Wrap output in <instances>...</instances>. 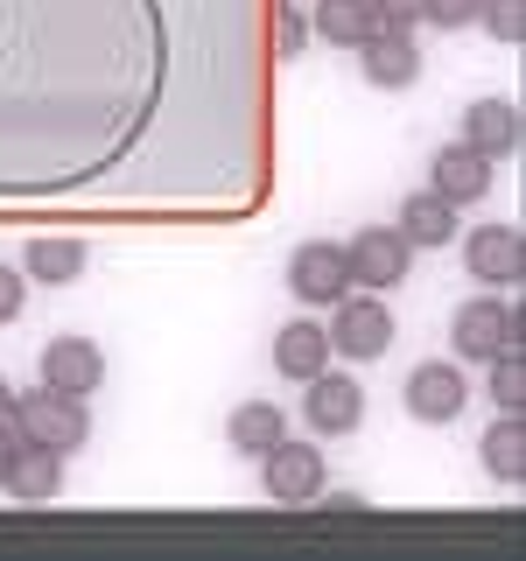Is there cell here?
<instances>
[{
    "mask_svg": "<svg viewBox=\"0 0 526 561\" xmlns=\"http://www.w3.org/2000/svg\"><path fill=\"white\" fill-rule=\"evenodd\" d=\"M358 64H365V84H373V92H408L421 78L414 28H373V43L358 49Z\"/></svg>",
    "mask_w": 526,
    "mask_h": 561,
    "instance_id": "7c38bea8",
    "label": "cell"
},
{
    "mask_svg": "<svg viewBox=\"0 0 526 561\" xmlns=\"http://www.w3.org/2000/svg\"><path fill=\"white\" fill-rule=\"evenodd\" d=\"M456 245H464V267L478 288H519V274H526V239H519V225H478V232H456Z\"/></svg>",
    "mask_w": 526,
    "mask_h": 561,
    "instance_id": "52a82bcc",
    "label": "cell"
},
{
    "mask_svg": "<svg viewBox=\"0 0 526 561\" xmlns=\"http://www.w3.org/2000/svg\"><path fill=\"white\" fill-rule=\"evenodd\" d=\"M260 484H267V499L274 505H316L323 499V484H330V470H323V449L316 443H281L260 456Z\"/></svg>",
    "mask_w": 526,
    "mask_h": 561,
    "instance_id": "5b68a950",
    "label": "cell"
},
{
    "mask_svg": "<svg viewBox=\"0 0 526 561\" xmlns=\"http://www.w3.org/2000/svg\"><path fill=\"white\" fill-rule=\"evenodd\" d=\"M22 443H43V449H84L92 443V408H84L78 393H57V386H43V393H14V421H8Z\"/></svg>",
    "mask_w": 526,
    "mask_h": 561,
    "instance_id": "7a4b0ae2",
    "label": "cell"
},
{
    "mask_svg": "<svg viewBox=\"0 0 526 561\" xmlns=\"http://www.w3.org/2000/svg\"><path fill=\"white\" fill-rule=\"evenodd\" d=\"M288 295H295L302 309H330V302H344V295H351L344 245H330V239L295 245V253H288Z\"/></svg>",
    "mask_w": 526,
    "mask_h": 561,
    "instance_id": "ba28073f",
    "label": "cell"
},
{
    "mask_svg": "<svg viewBox=\"0 0 526 561\" xmlns=\"http://www.w3.org/2000/svg\"><path fill=\"white\" fill-rule=\"evenodd\" d=\"M478 456H484V478L491 484H526V421L519 414H499L484 428Z\"/></svg>",
    "mask_w": 526,
    "mask_h": 561,
    "instance_id": "d6986e66",
    "label": "cell"
},
{
    "mask_svg": "<svg viewBox=\"0 0 526 561\" xmlns=\"http://www.w3.org/2000/svg\"><path fill=\"white\" fill-rule=\"evenodd\" d=\"M281 435H288V414H281L274 400H239V408L225 414V443H232L245 463H260V456H267Z\"/></svg>",
    "mask_w": 526,
    "mask_h": 561,
    "instance_id": "e0dca14e",
    "label": "cell"
},
{
    "mask_svg": "<svg viewBox=\"0 0 526 561\" xmlns=\"http://www.w3.org/2000/svg\"><path fill=\"white\" fill-rule=\"evenodd\" d=\"M393 232L414 245V253H443V245H456V232H464V218H456L449 197H435V190H414L408 204H400Z\"/></svg>",
    "mask_w": 526,
    "mask_h": 561,
    "instance_id": "4fadbf2b",
    "label": "cell"
},
{
    "mask_svg": "<svg viewBox=\"0 0 526 561\" xmlns=\"http://www.w3.org/2000/svg\"><path fill=\"white\" fill-rule=\"evenodd\" d=\"M484 393H491V408H499V414H519L526 408V365H519V351H499V358L484 365Z\"/></svg>",
    "mask_w": 526,
    "mask_h": 561,
    "instance_id": "44dd1931",
    "label": "cell"
},
{
    "mask_svg": "<svg viewBox=\"0 0 526 561\" xmlns=\"http://www.w3.org/2000/svg\"><path fill=\"white\" fill-rule=\"evenodd\" d=\"M323 330H330V358H351V365H373L393 351V309L373 288H351L344 302H330Z\"/></svg>",
    "mask_w": 526,
    "mask_h": 561,
    "instance_id": "3957f363",
    "label": "cell"
},
{
    "mask_svg": "<svg viewBox=\"0 0 526 561\" xmlns=\"http://www.w3.org/2000/svg\"><path fill=\"white\" fill-rule=\"evenodd\" d=\"M478 22L499 35V43H519L526 35V0H478Z\"/></svg>",
    "mask_w": 526,
    "mask_h": 561,
    "instance_id": "603a6c76",
    "label": "cell"
},
{
    "mask_svg": "<svg viewBox=\"0 0 526 561\" xmlns=\"http://www.w3.org/2000/svg\"><path fill=\"white\" fill-rule=\"evenodd\" d=\"M373 28H379L373 0H316V14H309V35H323V43H338V49H365Z\"/></svg>",
    "mask_w": 526,
    "mask_h": 561,
    "instance_id": "ac0fdd59",
    "label": "cell"
},
{
    "mask_svg": "<svg viewBox=\"0 0 526 561\" xmlns=\"http://www.w3.org/2000/svg\"><path fill=\"white\" fill-rule=\"evenodd\" d=\"M8 421H14V386L0 379V428H8Z\"/></svg>",
    "mask_w": 526,
    "mask_h": 561,
    "instance_id": "83f0119b",
    "label": "cell"
},
{
    "mask_svg": "<svg viewBox=\"0 0 526 561\" xmlns=\"http://www.w3.org/2000/svg\"><path fill=\"white\" fill-rule=\"evenodd\" d=\"M323 365H330V330L316 323V316H295V323L274 330V373H281V379L302 386V379L323 373Z\"/></svg>",
    "mask_w": 526,
    "mask_h": 561,
    "instance_id": "5bb4252c",
    "label": "cell"
},
{
    "mask_svg": "<svg viewBox=\"0 0 526 561\" xmlns=\"http://www.w3.org/2000/svg\"><path fill=\"white\" fill-rule=\"evenodd\" d=\"M84 239H28V253H22V274L35 280V288H70V280L84 274Z\"/></svg>",
    "mask_w": 526,
    "mask_h": 561,
    "instance_id": "ffe728a7",
    "label": "cell"
},
{
    "mask_svg": "<svg viewBox=\"0 0 526 561\" xmlns=\"http://www.w3.org/2000/svg\"><path fill=\"white\" fill-rule=\"evenodd\" d=\"M373 14H379V28H414L421 0H373Z\"/></svg>",
    "mask_w": 526,
    "mask_h": 561,
    "instance_id": "484cf974",
    "label": "cell"
},
{
    "mask_svg": "<svg viewBox=\"0 0 526 561\" xmlns=\"http://www.w3.org/2000/svg\"><path fill=\"white\" fill-rule=\"evenodd\" d=\"M421 22L428 28H470L478 22V0H421Z\"/></svg>",
    "mask_w": 526,
    "mask_h": 561,
    "instance_id": "cb8c5ba5",
    "label": "cell"
},
{
    "mask_svg": "<svg viewBox=\"0 0 526 561\" xmlns=\"http://www.w3.org/2000/svg\"><path fill=\"white\" fill-rule=\"evenodd\" d=\"M0 491H8L14 505H49L64 491V456L43 449V443H22L8 463V478H0Z\"/></svg>",
    "mask_w": 526,
    "mask_h": 561,
    "instance_id": "9a60e30c",
    "label": "cell"
},
{
    "mask_svg": "<svg viewBox=\"0 0 526 561\" xmlns=\"http://www.w3.org/2000/svg\"><path fill=\"white\" fill-rule=\"evenodd\" d=\"M302 49H309V14L295 0H281L274 8V57H302Z\"/></svg>",
    "mask_w": 526,
    "mask_h": 561,
    "instance_id": "7402d4cb",
    "label": "cell"
},
{
    "mask_svg": "<svg viewBox=\"0 0 526 561\" xmlns=\"http://www.w3.org/2000/svg\"><path fill=\"white\" fill-rule=\"evenodd\" d=\"M491 183H499V162L478 154L470 140H449V148L428 154V190H435V197H449L456 210H464V204H484Z\"/></svg>",
    "mask_w": 526,
    "mask_h": 561,
    "instance_id": "30bf717a",
    "label": "cell"
},
{
    "mask_svg": "<svg viewBox=\"0 0 526 561\" xmlns=\"http://www.w3.org/2000/svg\"><path fill=\"white\" fill-rule=\"evenodd\" d=\"M456 140H470L478 154H513L519 148V105L513 99H478V105H464V134Z\"/></svg>",
    "mask_w": 526,
    "mask_h": 561,
    "instance_id": "2e32d148",
    "label": "cell"
},
{
    "mask_svg": "<svg viewBox=\"0 0 526 561\" xmlns=\"http://www.w3.org/2000/svg\"><path fill=\"white\" fill-rule=\"evenodd\" d=\"M400 400H408V414L421 428H449V421L470 408V379H464L456 358H421L408 373V386H400Z\"/></svg>",
    "mask_w": 526,
    "mask_h": 561,
    "instance_id": "277c9868",
    "label": "cell"
},
{
    "mask_svg": "<svg viewBox=\"0 0 526 561\" xmlns=\"http://www.w3.org/2000/svg\"><path fill=\"white\" fill-rule=\"evenodd\" d=\"M14 449H22V435H14V428H0V478H8V463H14Z\"/></svg>",
    "mask_w": 526,
    "mask_h": 561,
    "instance_id": "4316f807",
    "label": "cell"
},
{
    "mask_svg": "<svg viewBox=\"0 0 526 561\" xmlns=\"http://www.w3.org/2000/svg\"><path fill=\"white\" fill-rule=\"evenodd\" d=\"M22 302H28V274L22 267H0V330L22 316Z\"/></svg>",
    "mask_w": 526,
    "mask_h": 561,
    "instance_id": "d4e9b609",
    "label": "cell"
},
{
    "mask_svg": "<svg viewBox=\"0 0 526 561\" xmlns=\"http://www.w3.org/2000/svg\"><path fill=\"white\" fill-rule=\"evenodd\" d=\"M302 421H309V435H351L365 421V386L351 379V373H316V379H302Z\"/></svg>",
    "mask_w": 526,
    "mask_h": 561,
    "instance_id": "9c48e42d",
    "label": "cell"
},
{
    "mask_svg": "<svg viewBox=\"0 0 526 561\" xmlns=\"http://www.w3.org/2000/svg\"><path fill=\"white\" fill-rule=\"evenodd\" d=\"M344 267H351V288H373V295H386V288H400L408 280V267H414V245L393 232V225H365L358 239H344Z\"/></svg>",
    "mask_w": 526,
    "mask_h": 561,
    "instance_id": "8992f818",
    "label": "cell"
},
{
    "mask_svg": "<svg viewBox=\"0 0 526 561\" xmlns=\"http://www.w3.org/2000/svg\"><path fill=\"white\" fill-rule=\"evenodd\" d=\"M43 386L92 400L99 386H105V351H99L92 337H49V344H43Z\"/></svg>",
    "mask_w": 526,
    "mask_h": 561,
    "instance_id": "8fae6325",
    "label": "cell"
},
{
    "mask_svg": "<svg viewBox=\"0 0 526 561\" xmlns=\"http://www.w3.org/2000/svg\"><path fill=\"white\" fill-rule=\"evenodd\" d=\"M449 351H456V365H491L499 351H526V316L499 288H484L449 316Z\"/></svg>",
    "mask_w": 526,
    "mask_h": 561,
    "instance_id": "6da1fadb",
    "label": "cell"
}]
</instances>
